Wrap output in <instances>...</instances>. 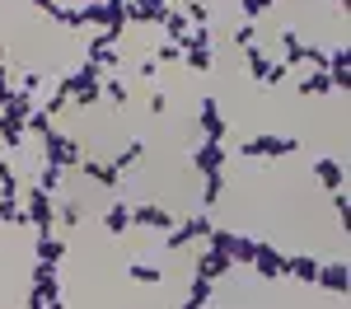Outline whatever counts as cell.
<instances>
[{
  "label": "cell",
  "mask_w": 351,
  "mask_h": 309,
  "mask_svg": "<svg viewBox=\"0 0 351 309\" xmlns=\"http://www.w3.org/2000/svg\"><path fill=\"white\" fill-rule=\"evenodd\" d=\"M61 94H66V103H75V108H94L99 99H104V71L99 66H75L71 75H61V84H56Z\"/></svg>",
  "instance_id": "1"
},
{
  "label": "cell",
  "mask_w": 351,
  "mask_h": 309,
  "mask_svg": "<svg viewBox=\"0 0 351 309\" xmlns=\"http://www.w3.org/2000/svg\"><path fill=\"white\" fill-rule=\"evenodd\" d=\"M43 140V164H52L61 169V173H71V169L84 160V150H80V140L71 136V132H61V127H52L47 136H38Z\"/></svg>",
  "instance_id": "2"
},
{
  "label": "cell",
  "mask_w": 351,
  "mask_h": 309,
  "mask_svg": "<svg viewBox=\"0 0 351 309\" xmlns=\"http://www.w3.org/2000/svg\"><path fill=\"white\" fill-rule=\"evenodd\" d=\"M127 0H84L80 14H84V28H99V33H112L122 38L127 33V14H122Z\"/></svg>",
  "instance_id": "3"
},
{
  "label": "cell",
  "mask_w": 351,
  "mask_h": 309,
  "mask_svg": "<svg viewBox=\"0 0 351 309\" xmlns=\"http://www.w3.org/2000/svg\"><path fill=\"white\" fill-rule=\"evenodd\" d=\"M295 150H300L295 136H276V132H258V136L239 140L243 160H286V155H295Z\"/></svg>",
  "instance_id": "4"
},
{
  "label": "cell",
  "mask_w": 351,
  "mask_h": 309,
  "mask_svg": "<svg viewBox=\"0 0 351 309\" xmlns=\"http://www.w3.org/2000/svg\"><path fill=\"white\" fill-rule=\"evenodd\" d=\"M19 206H24L28 230H33V234H52V230H56V197L52 193H43V188H24Z\"/></svg>",
  "instance_id": "5"
},
{
  "label": "cell",
  "mask_w": 351,
  "mask_h": 309,
  "mask_svg": "<svg viewBox=\"0 0 351 309\" xmlns=\"http://www.w3.org/2000/svg\"><path fill=\"white\" fill-rule=\"evenodd\" d=\"M206 234H211V211H192L188 221H178L169 234H164V249L178 253V249H188V244H202Z\"/></svg>",
  "instance_id": "6"
},
{
  "label": "cell",
  "mask_w": 351,
  "mask_h": 309,
  "mask_svg": "<svg viewBox=\"0 0 351 309\" xmlns=\"http://www.w3.org/2000/svg\"><path fill=\"white\" fill-rule=\"evenodd\" d=\"M197 136L202 140H225L230 136V117H225L216 94H206V99L197 103Z\"/></svg>",
  "instance_id": "7"
},
{
  "label": "cell",
  "mask_w": 351,
  "mask_h": 309,
  "mask_svg": "<svg viewBox=\"0 0 351 309\" xmlns=\"http://www.w3.org/2000/svg\"><path fill=\"white\" fill-rule=\"evenodd\" d=\"M84 61H89V66H99L104 75H112V71L122 66V52H117V38H112V33H94V38L84 42Z\"/></svg>",
  "instance_id": "8"
},
{
  "label": "cell",
  "mask_w": 351,
  "mask_h": 309,
  "mask_svg": "<svg viewBox=\"0 0 351 309\" xmlns=\"http://www.w3.org/2000/svg\"><path fill=\"white\" fill-rule=\"evenodd\" d=\"M253 277L258 281H281L286 277V253L276 249V244H267V239H258V253H253Z\"/></svg>",
  "instance_id": "9"
},
{
  "label": "cell",
  "mask_w": 351,
  "mask_h": 309,
  "mask_svg": "<svg viewBox=\"0 0 351 309\" xmlns=\"http://www.w3.org/2000/svg\"><path fill=\"white\" fill-rule=\"evenodd\" d=\"M173 211L169 206H160V201H132V230H173Z\"/></svg>",
  "instance_id": "10"
},
{
  "label": "cell",
  "mask_w": 351,
  "mask_h": 309,
  "mask_svg": "<svg viewBox=\"0 0 351 309\" xmlns=\"http://www.w3.org/2000/svg\"><path fill=\"white\" fill-rule=\"evenodd\" d=\"M188 160H192V169L206 178V173H220V169L230 164V150H225V140H197Z\"/></svg>",
  "instance_id": "11"
},
{
  "label": "cell",
  "mask_w": 351,
  "mask_h": 309,
  "mask_svg": "<svg viewBox=\"0 0 351 309\" xmlns=\"http://www.w3.org/2000/svg\"><path fill=\"white\" fill-rule=\"evenodd\" d=\"M314 286L324 291V295H347V286H351V267H347V258H332V262H319V277H314Z\"/></svg>",
  "instance_id": "12"
},
{
  "label": "cell",
  "mask_w": 351,
  "mask_h": 309,
  "mask_svg": "<svg viewBox=\"0 0 351 309\" xmlns=\"http://www.w3.org/2000/svg\"><path fill=\"white\" fill-rule=\"evenodd\" d=\"M24 309H66V286L61 281H28Z\"/></svg>",
  "instance_id": "13"
},
{
  "label": "cell",
  "mask_w": 351,
  "mask_h": 309,
  "mask_svg": "<svg viewBox=\"0 0 351 309\" xmlns=\"http://www.w3.org/2000/svg\"><path fill=\"white\" fill-rule=\"evenodd\" d=\"M173 10V0H127L122 5V14H127V28H145V24H160L164 14Z\"/></svg>",
  "instance_id": "14"
},
{
  "label": "cell",
  "mask_w": 351,
  "mask_h": 309,
  "mask_svg": "<svg viewBox=\"0 0 351 309\" xmlns=\"http://www.w3.org/2000/svg\"><path fill=\"white\" fill-rule=\"evenodd\" d=\"M230 272H234V262H230L225 253H216V249H202L197 258H192V277H202V281H216L220 286Z\"/></svg>",
  "instance_id": "15"
},
{
  "label": "cell",
  "mask_w": 351,
  "mask_h": 309,
  "mask_svg": "<svg viewBox=\"0 0 351 309\" xmlns=\"http://www.w3.org/2000/svg\"><path fill=\"white\" fill-rule=\"evenodd\" d=\"M75 169H80V173L89 178V183H94V188H104V193H122V173H117L108 160H94V155H84Z\"/></svg>",
  "instance_id": "16"
},
{
  "label": "cell",
  "mask_w": 351,
  "mask_h": 309,
  "mask_svg": "<svg viewBox=\"0 0 351 309\" xmlns=\"http://www.w3.org/2000/svg\"><path fill=\"white\" fill-rule=\"evenodd\" d=\"M314 178H319L324 193H347V164L337 155H319L314 160Z\"/></svg>",
  "instance_id": "17"
},
{
  "label": "cell",
  "mask_w": 351,
  "mask_h": 309,
  "mask_svg": "<svg viewBox=\"0 0 351 309\" xmlns=\"http://www.w3.org/2000/svg\"><path fill=\"white\" fill-rule=\"evenodd\" d=\"M99 225H104V234L122 239V234L132 230V201H127V197H112L108 206H104V216H99Z\"/></svg>",
  "instance_id": "18"
},
{
  "label": "cell",
  "mask_w": 351,
  "mask_h": 309,
  "mask_svg": "<svg viewBox=\"0 0 351 309\" xmlns=\"http://www.w3.org/2000/svg\"><path fill=\"white\" fill-rule=\"evenodd\" d=\"M66 253H71V244H66L56 230L52 234H33V262H52V267H61Z\"/></svg>",
  "instance_id": "19"
},
{
  "label": "cell",
  "mask_w": 351,
  "mask_h": 309,
  "mask_svg": "<svg viewBox=\"0 0 351 309\" xmlns=\"http://www.w3.org/2000/svg\"><path fill=\"white\" fill-rule=\"evenodd\" d=\"M286 277L314 286V277H319V258H314V253H286Z\"/></svg>",
  "instance_id": "20"
},
{
  "label": "cell",
  "mask_w": 351,
  "mask_h": 309,
  "mask_svg": "<svg viewBox=\"0 0 351 309\" xmlns=\"http://www.w3.org/2000/svg\"><path fill=\"white\" fill-rule=\"evenodd\" d=\"M295 94L300 99H328V94H337V89L328 80V71H304V80H295Z\"/></svg>",
  "instance_id": "21"
},
{
  "label": "cell",
  "mask_w": 351,
  "mask_h": 309,
  "mask_svg": "<svg viewBox=\"0 0 351 309\" xmlns=\"http://www.w3.org/2000/svg\"><path fill=\"white\" fill-rule=\"evenodd\" d=\"M173 5H178V14H183L192 28H216V10H211L206 0H173Z\"/></svg>",
  "instance_id": "22"
},
{
  "label": "cell",
  "mask_w": 351,
  "mask_h": 309,
  "mask_svg": "<svg viewBox=\"0 0 351 309\" xmlns=\"http://www.w3.org/2000/svg\"><path fill=\"white\" fill-rule=\"evenodd\" d=\"M141 160H145V140L136 136V140H127V145H122V150L112 155L108 164L117 169V173H132V169H141Z\"/></svg>",
  "instance_id": "23"
},
{
  "label": "cell",
  "mask_w": 351,
  "mask_h": 309,
  "mask_svg": "<svg viewBox=\"0 0 351 309\" xmlns=\"http://www.w3.org/2000/svg\"><path fill=\"white\" fill-rule=\"evenodd\" d=\"M56 225H66V230H75V225H84V201L80 197H56Z\"/></svg>",
  "instance_id": "24"
},
{
  "label": "cell",
  "mask_w": 351,
  "mask_h": 309,
  "mask_svg": "<svg viewBox=\"0 0 351 309\" xmlns=\"http://www.w3.org/2000/svg\"><path fill=\"white\" fill-rule=\"evenodd\" d=\"M38 108V99L33 94H24V89H10V99H5V108H0V117H14V122H28V112Z\"/></svg>",
  "instance_id": "25"
},
{
  "label": "cell",
  "mask_w": 351,
  "mask_h": 309,
  "mask_svg": "<svg viewBox=\"0 0 351 309\" xmlns=\"http://www.w3.org/2000/svg\"><path fill=\"white\" fill-rule=\"evenodd\" d=\"M183 66H188L192 75H211L216 71V47H188L183 52Z\"/></svg>",
  "instance_id": "26"
},
{
  "label": "cell",
  "mask_w": 351,
  "mask_h": 309,
  "mask_svg": "<svg viewBox=\"0 0 351 309\" xmlns=\"http://www.w3.org/2000/svg\"><path fill=\"white\" fill-rule=\"evenodd\" d=\"M47 19H52L56 28H71V33H80V28H84V14H80V5H61V0H56L52 10H47Z\"/></svg>",
  "instance_id": "27"
},
{
  "label": "cell",
  "mask_w": 351,
  "mask_h": 309,
  "mask_svg": "<svg viewBox=\"0 0 351 309\" xmlns=\"http://www.w3.org/2000/svg\"><path fill=\"white\" fill-rule=\"evenodd\" d=\"M0 197H5V201H19V197H24V183H19V173H14V160H5V155H0Z\"/></svg>",
  "instance_id": "28"
},
{
  "label": "cell",
  "mask_w": 351,
  "mask_h": 309,
  "mask_svg": "<svg viewBox=\"0 0 351 309\" xmlns=\"http://www.w3.org/2000/svg\"><path fill=\"white\" fill-rule=\"evenodd\" d=\"M0 145L14 155V150H24L28 145V132H24V122H14V117H0Z\"/></svg>",
  "instance_id": "29"
},
{
  "label": "cell",
  "mask_w": 351,
  "mask_h": 309,
  "mask_svg": "<svg viewBox=\"0 0 351 309\" xmlns=\"http://www.w3.org/2000/svg\"><path fill=\"white\" fill-rule=\"evenodd\" d=\"M243 71H248V80H258V84H263V75L271 71V56L263 52L258 42H253V47H243Z\"/></svg>",
  "instance_id": "30"
},
{
  "label": "cell",
  "mask_w": 351,
  "mask_h": 309,
  "mask_svg": "<svg viewBox=\"0 0 351 309\" xmlns=\"http://www.w3.org/2000/svg\"><path fill=\"white\" fill-rule=\"evenodd\" d=\"M127 277L141 281V286H160V281H164V267L145 262V258H132V262H127Z\"/></svg>",
  "instance_id": "31"
},
{
  "label": "cell",
  "mask_w": 351,
  "mask_h": 309,
  "mask_svg": "<svg viewBox=\"0 0 351 309\" xmlns=\"http://www.w3.org/2000/svg\"><path fill=\"white\" fill-rule=\"evenodd\" d=\"M220 197H225V169H220V173H206V178H202V211L220 206Z\"/></svg>",
  "instance_id": "32"
},
{
  "label": "cell",
  "mask_w": 351,
  "mask_h": 309,
  "mask_svg": "<svg viewBox=\"0 0 351 309\" xmlns=\"http://www.w3.org/2000/svg\"><path fill=\"white\" fill-rule=\"evenodd\" d=\"M253 253H258V239L234 230V244H230V262H234V267H248V262H253Z\"/></svg>",
  "instance_id": "33"
},
{
  "label": "cell",
  "mask_w": 351,
  "mask_h": 309,
  "mask_svg": "<svg viewBox=\"0 0 351 309\" xmlns=\"http://www.w3.org/2000/svg\"><path fill=\"white\" fill-rule=\"evenodd\" d=\"M160 28H164V33H169V42H178V47H183V38H188V33H192V24H188V19H183V14H178V5H173V10H169V14H164V19H160Z\"/></svg>",
  "instance_id": "34"
},
{
  "label": "cell",
  "mask_w": 351,
  "mask_h": 309,
  "mask_svg": "<svg viewBox=\"0 0 351 309\" xmlns=\"http://www.w3.org/2000/svg\"><path fill=\"white\" fill-rule=\"evenodd\" d=\"M33 188H43V193H66V173L61 169H52V164H43L38 169V178H33Z\"/></svg>",
  "instance_id": "35"
},
{
  "label": "cell",
  "mask_w": 351,
  "mask_h": 309,
  "mask_svg": "<svg viewBox=\"0 0 351 309\" xmlns=\"http://www.w3.org/2000/svg\"><path fill=\"white\" fill-rule=\"evenodd\" d=\"M104 99L122 108V103L132 99V84H127V80H122V75H117V71H112V75H104Z\"/></svg>",
  "instance_id": "36"
},
{
  "label": "cell",
  "mask_w": 351,
  "mask_h": 309,
  "mask_svg": "<svg viewBox=\"0 0 351 309\" xmlns=\"http://www.w3.org/2000/svg\"><path fill=\"white\" fill-rule=\"evenodd\" d=\"M52 127H56V117H52L47 108H43V103H38V108L28 112V122H24V132H28V136H47Z\"/></svg>",
  "instance_id": "37"
},
{
  "label": "cell",
  "mask_w": 351,
  "mask_h": 309,
  "mask_svg": "<svg viewBox=\"0 0 351 309\" xmlns=\"http://www.w3.org/2000/svg\"><path fill=\"white\" fill-rule=\"evenodd\" d=\"M188 300L192 305H216V281H202V277H192V286H188Z\"/></svg>",
  "instance_id": "38"
},
{
  "label": "cell",
  "mask_w": 351,
  "mask_h": 309,
  "mask_svg": "<svg viewBox=\"0 0 351 309\" xmlns=\"http://www.w3.org/2000/svg\"><path fill=\"white\" fill-rule=\"evenodd\" d=\"M271 5H276V0H239V14H243V19H248V24H258V19L267 14Z\"/></svg>",
  "instance_id": "39"
},
{
  "label": "cell",
  "mask_w": 351,
  "mask_h": 309,
  "mask_svg": "<svg viewBox=\"0 0 351 309\" xmlns=\"http://www.w3.org/2000/svg\"><path fill=\"white\" fill-rule=\"evenodd\" d=\"M155 61H160V66H178V61H183V47H178V42H160V47H155Z\"/></svg>",
  "instance_id": "40"
},
{
  "label": "cell",
  "mask_w": 351,
  "mask_h": 309,
  "mask_svg": "<svg viewBox=\"0 0 351 309\" xmlns=\"http://www.w3.org/2000/svg\"><path fill=\"white\" fill-rule=\"evenodd\" d=\"M43 84H47V75H43V71H24L14 89H24V94H33V99H38V89H43Z\"/></svg>",
  "instance_id": "41"
},
{
  "label": "cell",
  "mask_w": 351,
  "mask_h": 309,
  "mask_svg": "<svg viewBox=\"0 0 351 309\" xmlns=\"http://www.w3.org/2000/svg\"><path fill=\"white\" fill-rule=\"evenodd\" d=\"M291 80V71H286V66H281V61H271V71L267 75H263V89H281V84Z\"/></svg>",
  "instance_id": "42"
},
{
  "label": "cell",
  "mask_w": 351,
  "mask_h": 309,
  "mask_svg": "<svg viewBox=\"0 0 351 309\" xmlns=\"http://www.w3.org/2000/svg\"><path fill=\"white\" fill-rule=\"evenodd\" d=\"M253 42H258V24H248V19H243V24L234 28V47L243 52V47H253Z\"/></svg>",
  "instance_id": "43"
},
{
  "label": "cell",
  "mask_w": 351,
  "mask_h": 309,
  "mask_svg": "<svg viewBox=\"0 0 351 309\" xmlns=\"http://www.w3.org/2000/svg\"><path fill=\"white\" fill-rule=\"evenodd\" d=\"M28 281H61V267H52V262H33V267H28Z\"/></svg>",
  "instance_id": "44"
},
{
  "label": "cell",
  "mask_w": 351,
  "mask_h": 309,
  "mask_svg": "<svg viewBox=\"0 0 351 309\" xmlns=\"http://www.w3.org/2000/svg\"><path fill=\"white\" fill-rule=\"evenodd\" d=\"M188 47H216V38H211V28H192L188 38H183V52Z\"/></svg>",
  "instance_id": "45"
},
{
  "label": "cell",
  "mask_w": 351,
  "mask_h": 309,
  "mask_svg": "<svg viewBox=\"0 0 351 309\" xmlns=\"http://www.w3.org/2000/svg\"><path fill=\"white\" fill-rule=\"evenodd\" d=\"M155 75H160V61H155V56H145V61H136V84H150Z\"/></svg>",
  "instance_id": "46"
},
{
  "label": "cell",
  "mask_w": 351,
  "mask_h": 309,
  "mask_svg": "<svg viewBox=\"0 0 351 309\" xmlns=\"http://www.w3.org/2000/svg\"><path fill=\"white\" fill-rule=\"evenodd\" d=\"M164 108H169V94H164V89H155V94H150V112H155V117H160Z\"/></svg>",
  "instance_id": "47"
},
{
  "label": "cell",
  "mask_w": 351,
  "mask_h": 309,
  "mask_svg": "<svg viewBox=\"0 0 351 309\" xmlns=\"http://www.w3.org/2000/svg\"><path fill=\"white\" fill-rule=\"evenodd\" d=\"M10 89H14V80H10V71L0 66V108H5V99H10Z\"/></svg>",
  "instance_id": "48"
},
{
  "label": "cell",
  "mask_w": 351,
  "mask_h": 309,
  "mask_svg": "<svg viewBox=\"0 0 351 309\" xmlns=\"http://www.w3.org/2000/svg\"><path fill=\"white\" fill-rule=\"evenodd\" d=\"M332 211H337V221H347V193H332Z\"/></svg>",
  "instance_id": "49"
},
{
  "label": "cell",
  "mask_w": 351,
  "mask_h": 309,
  "mask_svg": "<svg viewBox=\"0 0 351 309\" xmlns=\"http://www.w3.org/2000/svg\"><path fill=\"white\" fill-rule=\"evenodd\" d=\"M28 5H33V10H38V14H47V10H52L56 0H28Z\"/></svg>",
  "instance_id": "50"
},
{
  "label": "cell",
  "mask_w": 351,
  "mask_h": 309,
  "mask_svg": "<svg viewBox=\"0 0 351 309\" xmlns=\"http://www.w3.org/2000/svg\"><path fill=\"white\" fill-rule=\"evenodd\" d=\"M178 309H206V305H192V300H183V305H178Z\"/></svg>",
  "instance_id": "51"
},
{
  "label": "cell",
  "mask_w": 351,
  "mask_h": 309,
  "mask_svg": "<svg viewBox=\"0 0 351 309\" xmlns=\"http://www.w3.org/2000/svg\"><path fill=\"white\" fill-rule=\"evenodd\" d=\"M332 5H337V10H347V0H332Z\"/></svg>",
  "instance_id": "52"
},
{
  "label": "cell",
  "mask_w": 351,
  "mask_h": 309,
  "mask_svg": "<svg viewBox=\"0 0 351 309\" xmlns=\"http://www.w3.org/2000/svg\"><path fill=\"white\" fill-rule=\"evenodd\" d=\"M0 66H5V42H0Z\"/></svg>",
  "instance_id": "53"
}]
</instances>
